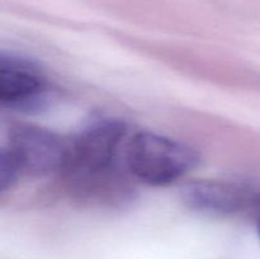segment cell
<instances>
[{
	"mask_svg": "<svg viewBox=\"0 0 260 259\" xmlns=\"http://www.w3.org/2000/svg\"><path fill=\"white\" fill-rule=\"evenodd\" d=\"M198 163L200 155L194 149L154 132L136 134L127 150V164L132 174L151 185L175 182Z\"/></svg>",
	"mask_w": 260,
	"mask_h": 259,
	"instance_id": "1",
	"label": "cell"
},
{
	"mask_svg": "<svg viewBox=\"0 0 260 259\" xmlns=\"http://www.w3.org/2000/svg\"><path fill=\"white\" fill-rule=\"evenodd\" d=\"M124 134L126 126L119 119L102 118L90 123L69 146L65 170L83 180L104 173L113 163Z\"/></svg>",
	"mask_w": 260,
	"mask_h": 259,
	"instance_id": "2",
	"label": "cell"
},
{
	"mask_svg": "<svg viewBox=\"0 0 260 259\" xmlns=\"http://www.w3.org/2000/svg\"><path fill=\"white\" fill-rule=\"evenodd\" d=\"M9 151L20 172L36 175L65 169L69 145L48 130L28 124L13 127L9 134Z\"/></svg>",
	"mask_w": 260,
	"mask_h": 259,
	"instance_id": "3",
	"label": "cell"
},
{
	"mask_svg": "<svg viewBox=\"0 0 260 259\" xmlns=\"http://www.w3.org/2000/svg\"><path fill=\"white\" fill-rule=\"evenodd\" d=\"M46 81L37 69L19 57L0 55V104L30 109L42 102Z\"/></svg>",
	"mask_w": 260,
	"mask_h": 259,
	"instance_id": "4",
	"label": "cell"
},
{
	"mask_svg": "<svg viewBox=\"0 0 260 259\" xmlns=\"http://www.w3.org/2000/svg\"><path fill=\"white\" fill-rule=\"evenodd\" d=\"M183 200L188 207L207 215H229L241 210L246 202L243 189L228 183L196 182L185 185Z\"/></svg>",
	"mask_w": 260,
	"mask_h": 259,
	"instance_id": "5",
	"label": "cell"
},
{
	"mask_svg": "<svg viewBox=\"0 0 260 259\" xmlns=\"http://www.w3.org/2000/svg\"><path fill=\"white\" fill-rule=\"evenodd\" d=\"M20 173L22 172L9 149H0V193L9 189Z\"/></svg>",
	"mask_w": 260,
	"mask_h": 259,
	"instance_id": "6",
	"label": "cell"
},
{
	"mask_svg": "<svg viewBox=\"0 0 260 259\" xmlns=\"http://www.w3.org/2000/svg\"><path fill=\"white\" fill-rule=\"evenodd\" d=\"M256 229H258V234H259V236H260V220L258 221V226H256Z\"/></svg>",
	"mask_w": 260,
	"mask_h": 259,
	"instance_id": "7",
	"label": "cell"
}]
</instances>
